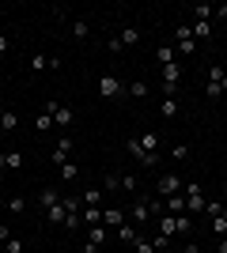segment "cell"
I'll return each instance as SVG.
<instances>
[{"label": "cell", "mask_w": 227, "mask_h": 253, "mask_svg": "<svg viewBox=\"0 0 227 253\" xmlns=\"http://www.w3.org/2000/svg\"><path fill=\"white\" fill-rule=\"evenodd\" d=\"M201 253H208V250H201Z\"/></svg>", "instance_id": "f907efd6"}, {"label": "cell", "mask_w": 227, "mask_h": 253, "mask_svg": "<svg viewBox=\"0 0 227 253\" xmlns=\"http://www.w3.org/2000/svg\"><path fill=\"white\" fill-rule=\"evenodd\" d=\"M8 238H11V227H8V223H0V246L8 242Z\"/></svg>", "instance_id": "b9f144b4"}, {"label": "cell", "mask_w": 227, "mask_h": 253, "mask_svg": "<svg viewBox=\"0 0 227 253\" xmlns=\"http://www.w3.org/2000/svg\"><path fill=\"white\" fill-rule=\"evenodd\" d=\"M208 227H212V234H216V238H224V234H227V208L220 211V215H216L212 223H208Z\"/></svg>", "instance_id": "7402d4cb"}, {"label": "cell", "mask_w": 227, "mask_h": 253, "mask_svg": "<svg viewBox=\"0 0 227 253\" xmlns=\"http://www.w3.org/2000/svg\"><path fill=\"white\" fill-rule=\"evenodd\" d=\"M136 189H140L136 174H121V193H136Z\"/></svg>", "instance_id": "83f0119b"}, {"label": "cell", "mask_w": 227, "mask_h": 253, "mask_svg": "<svg viewBox=\"0 0 227 253\" xmlns=\"http://www.w3.org/2000/svg\"><path fill=\"white\" fill-rule=\"evenodd\" d=\"M61 204H65V231H76L80 227V197H72V193H61Z\"/></svg>", "instance_id": "3957f363"}, {"label": "cell", "mask_w": 227, "mask_h": 253, "mask_svg": "<svg viewBox=\"0 0 227 253\" xmlns=\"http://www.w3.org/2000/svg\"><path fill=\"white\" fill-rule=\"evenodd\" d=\"M45 219H49V223H61V227H65V204H53V208L45 211Z\"/></svg>", "instance_id": "f1b7e54d"}, {"label": "cell", "mask_w": 227, "mask_h": 253, "mask_svg": "<svg viewBox=\"0 0 227 253\" xmlns=\"http://www.w3.org/2000/svg\"><path fill=\"white\" fill-rule=\"evenodd\" d=\"M45 68H61V57H57V53H34L31 72H45Z\"/></svg>", "instance_id": "8992f818"}, {"label": "cell", "mask_w": 227, "mask_h": 253, "mask_svg": "<svg viewBox=\"0 0 227 253\" xmlns=\"http://www.w3.org/2000/svg\"><path fill=\"white\" fill-rule=\"evenodd\" d=\"M38 204H42V211H49L53 204H61V193H57V189H42V193H38Z\"/></svg>", "instance_id": "2e32d148"}, {"label": "cell", "mask_w": 227, "mask_h": 253, "mask_svg": "<svg viewBox=\"0 0 227 253\" xmlns=\"http://www.w3.org/2000/svg\"><path fill=\"white\" fill-rule=\"evenodd\" d=\"M118 42H121V49H129V45H136V42H140V27H136V23H129V27H121Z\"/></svg>", "instance_id": "9c48e42d"}, {"label": "cell", "mask_w": 227, "mask_h": 253, "mask_svg": "<svg viewBox=\"0 0 227 253\" xmlns=\"http://www.w3.org/2000/svg\"><path fill=\"white\" fill-rule=\"evenodd\" d=\"M205 211H208V219H216L220 211H224V204H220V201H208V204H205Z\"/></svg>", "instance_id": "ab89813d"}, {"label": "cell", "mask_w": 227, "mask_h": 253, "mask_svg": "<svg viewBox=\"0 0 227 253\" xmlns=\"http://www.w3.org/2000/svg\"><path fill=\"white\" fill-rule=\"evenodd\" d=\"M193 49H197V38H182V42H178V53H182V57H189Z\"/></svg>", "instance_id": "e575fe53"}, {"label": "cell", "mask_w": 227, "mask_h": 253, "mask_svg": "<svg viewBox=\"0 0 227 253\" xmlns=\"http://www.w3.org/2000/svg\"><path fill=\"white\" fill-rule=\"evenodd\" d=\"M159 72H163V95L174 98V91H178V80H182V68H178V61H174V64H163Z\"/></svg>", "instance_id": "277c9868"}, {"label": "cell", "mask_w": 227, "mask_h": 253, "mask_svg": "<svg viewBox=\"0 0 227 253\" xmlns=\"http://www.w3.org/2000/svg\"><path fill=\"white\" fill-rule=\"evenodd\" d=\"M0 34H4V23H0Z\"/></svg>", "instance_id": "c3c4849f"}, {"label": "cell", "mask_w": 227, "mask_h": 253, "mask_svg": "<svg viewBox=\"0 0 227 253\" xmlns=\"http://www.w3.org/2000/svg\"><path fill=\"white\" fill-rule=\"evenodd\" d=\"M129 219H136V223H151L155 215H151V208H148V201H136L129 208Z\"/></svg>", "instance_id": "30bf717a"}, {"label": "cell", "mask_w": 227, "mask_h": 253, "mask_svg": "<svg viewBox=\"0 0 227 253\" xmlns=\"http://www.w3.org/2000/svg\"><path fill=\"white\" fill-rule=\"evenodd\" d=\"M0 178H4V170H0Z\"/></svg>", "instance_id": "681fc988"}, {"label": "cell", "mask_w": 227, "mask_h": 253, "mask_svg": "<svg viewBox=\"0 0 227 253\" xmlns=\"http://www.w3.org/2000/svg\"><path fill=\"white\" fill-rule=\"evenodd\" d=\"M102 223V208H84V227H98Z\"/></svg>", "instance_id": "484cf974"}, {"label": "cell", "mask_w": 227, "mask_h": 253, "mask_svg": "<svg viewBox=\"0 0 227 253\" xmlns=\"http://www.w3.org/2000/svg\"><path fill=\"white\" fill-rule=\"evenodd\" d=\"M4 253H23V238H15V234H11L8 242H4Z\"/></svg>", "instance_id": "d590c367"}, {"label": "cell", "mask_w": 227, "mask_h": 253, "mask_svg": "<svg viewBox=\"0 0 227 253\" xmlns=\"http://www.w3.org/2000/svg\"><path fill=\"white\" fill-rule=\"evenodd\" d=\"M106 238H110V234H106V227H102V223H98V227H87V246H95V250H98Z\"/></svg>", "instance_id": "7c38bea8"}, {"label": "cell", "mask_w": 227, "mask_h": 253, "mask_svg": "<svg viewBox=\"0 0 227 253\" xmlns=\"http://www.w3.org/2000/svg\"><path fill=\"white\" fill-rule=\"evenodd\" d=\"M121 223H125L121 208H102V227H121Z\"/></svg>", "instance_id": "8fae6325"}, {"label": "cell", "mask_w": 227, "mask_h": 253, "mask_svg": "<svg viewBox=\"0 0 227 253\" xmlns=\"http://www.w3.org/2000/svg\"><path fill=\"white\" fill-rule=\"evenodd\" d=\"M155 61H159V68L163 64H174V45H159V49H155Z\"/></svg>", "instance_id": "cb8c5ba5"}, {"label": "cell", "mask_w": 227, "mask_h": 253, "mask_svg": "<svg viewBox=\"0 0 227 253\" xmlns=\"http://www.w3.org/2000/svg\"><path fill=\"white\" fill-rule=\"evenodd\" d=\"M136 140H140V148H144V151L159 155V132H144V136H136Z\"/></svg>", "instance_id": "ac0fdd59"}, {"label": "cell", "mask_w": 227, "mask_h": 253, "mask_svg": "<svg viewBox=\"0 0 227 253\" xmlns=\"http://www.w3.org/2000/svg\"><path fill=\"white\" fill-rule=\"evenodd\" d=\"M15 128H19V114H15V110H4V114H0V132H15Z\"/></svg>", "instance_id": "4fadbf2b"}, {"label": "cell", "mask_w": 227, "mask_h": 253, "mask_svg": "<svg viewBox=\"0 0 227 253\" xmlns=\"http://www.w3.org/2000/svg\"><path fill=\"white\" fill-rule=\"evenodd\" d=\"M118 238H121V242H136V238H140V231H136V223H121V227H118Z\"/></svg>", "instance_id": "e0dca14e"}, {"label": "cell", "mask_w": 227, "mask_h": 253, "mask_svg": "<svg viewBox=\"0 0 227 253\" xmlns=\"http://www.w3.org/2000/svg\"><path fill=\"white\" fill-rule=\"evenodd\" d=\"M19 167H23L19 151H4V155H0V170H19Z\"/></svg>", "instance_id": "9a60e30c"}, {"label": "cell", "mask_w": 227, "mask_h": 253, "mask_svg": "<svg viewBox=\"0 0 227 253\" xmlns=\"http://www.w3.org/2000/svg\"><path fill=\"white\" fill-rule=\"evenodd\" d=\"M208 84H216V87H224V91H227V68L212 64V68H208Z\"/></svg>", "instance_id": "ffe728a7"}, {"label": "cell", "mask_w": 227, "mask_h": 253, "mask_svg": "<svg viewBox=\"0 0 227 253\" xmlns=\"http://www.w3.org/2000/svg\"><path fill=\"white\" fill-rule=\"evenodd\" d=\"M34 128H38V132H49V128H53V117L42 110V114H38V121H34Z\"/></svg>", "instance_id": "1f68e13d"}, {"label": "cell", "mask_w": 227, "mask_h": 253, "mask_svg": "<svg viewBox=\"0 0 227 253\" xmlns=\"http://www.w3.org/2000/svg\"><path fill=\"white\" fill-rule=\"evenodd\" d=\"M182 197H185V211L193 215V211H205V189L197 185V181H185V189H182Z\"/></svg>", "instance_id": "6da1fadb"}, {"label": "cell", "mask_w": 227, "mask_h": 253, "mask_svg": "<svg viewBox=\"0 0 227 253\" xmlns=\"http://www.w3.org/2000/svg\"><path fill=\"white\" fill-rule=\"evenodd\" d=\"M182 253H201V246H197V242H189V246H185Z\"/></svg>", "instance_id": "bcb514c9"}, {"label": "cell", "mask_w": 227, "mask_h": 253, "mask_svg": "<svg viewBox=\"0 0 227 253\" xmlns=\"http://www.w3.org/2000/svg\"><path fill=\"white\" fill-rule=\"evenodd\" d=\"M185 211V197L178 193V197H167V215H182Z\"/></svg>", "instance_id": "44dd1931"}, {"label": "cell", "mask_w": 227, "mask_h": 253, "mask_svg": "<svg viewBox=\"0 0 227 253\" xmlns=\"http://www.w3.org/2000/svg\"><path fill=\"white\" fill-rule=\"evenodd\" d=\"M174 159H178V163H182V159H189V144H174V151H171Z\"/></svg>", "instance_id": "f35d334b"}, {"label": "cell", "mask_w": 227, "mask_h": 253, "mask_svg": "<svg viewBox=\"0 0 227 253\" xmlns=\"http://www.w3.org/2000/svg\"><path fill=\"white\" fill-rule=\"evenodd\" d=\"M102 193H121V174H106L102 178Z\"/></svg>", "instance_id": "d4e9b609"}, {"label": "cell", "mask_w": 227, "mask_h": 253, "mask_svg": "<svg viewBox=\"0 0 227 253\" xmlns=\"http://www.w3.org/2000/svg\"><path fill=\"white\" fill-rule=\"evenodd\" d=\"M212 253H227V234H224V238H216V250H212Z\"/></svg>", "instance_id": "ee69618b"}, {"label": "cell", "mask_w": 227, "mask_h": 253, "mask_svg": "<svg viewBox=\"0 0 227 253\" xmlns=\"http://www.w3.org/2000/svg\"><path fill=\"white\" fill-rule=\"evenodd\" d=\"M159 117H163V121L178 117V102H174V98H163V106H159Z\"/></svg>", "instance_id": "603a6c76"}, {"label": "cell", "mask_w": 227, "mask_h": 253, "mask_svg": "<svg viewBox=\"0 0 227 253\" xmlns=\"http://www.w3.org/2000/svg\"><path fill=\"white\" fill-rule=\"evenodd\" d=\"M0 253H4V250H0Z\"/></svg>", "instance_id": "816d5d0a"}, {"label": "cell", "mask_w": 227, "mask_h": 253, "mask_svg": "<svg viewBox=\"0 0 227 253\" xmlns=\"http://www.w3.org/2000/svg\"><path fill=\"white\" fill-rule=\"evenodd\" d=\"M129 98H148V84H144V80H133L129 84Z\"/></svg>", "instance_id": "4316f807"}, {"label": "cell", "mask_w": 227, "mask_h": 253, "mask_svg": "<svg viewBox=\"0 0 227 253\" xmlns=\"http://www.w3.org/2000/svg\"><path fill=\"white\" fill-rule=\"evenodd\" d=\"M45 114L53 117V125H57V128H72V121H76L72 106H65V102H45Z\"/></svg>", "instance_id": "7a4b0ae2"}, {"label": "cell", "mask_w": 227, "mask_h": 253, "mask_svg": "<svg viewBox=\"0 0 227 253\" xmlns=\"http://www.w3.org/2000/svg\"><path fill=\"white\" fill-rule=\"evenodd\" d=\"M193 38L197 42H208V38H212V19H197L193 23Z\"/></svg>", "instance_id": "5bb4252c"}, {"label": "cell", "mask_w": 227, "mask_h": 253, "mask_svg": "<svg viewBox=\"0 0 227 253\" xmlns=\"http://www.w3.org/2000/svg\"><path fill=\"white\" fill-rule=\"evenodd\" d=\"M151 246H155V250H171V238H167V234H151Z\"/></svg>", "instance_id": "8d00e7d4"}, {"label": "cell", "mask_w": 227, "mask_h": 253, "mask_svg": "<svg viewBox=\"0 0 227 253\" xmlns=\"http://www.w3.org/2000/svg\"><path fill=\"white\" fill-rule=\"evenodd\" d=\"M133 253H155L151 238H136V242H133Z\"/></svg>", "instance_id": "d6a6232c"}, {"label": "cell", "mask_w": 227, "mask_h": 253, "mask_svg": "<svg viewBox=\"0 0 227 253\" xmlns=\"http://www.w3.org/2000/svg\"><path fill=\"white\" fill-rule=\"evenodd\" d=\"M8 45H11V42H8V34H0V57L8 53Z\"/></svg>", "instance_id": "f6af8a7d"}, {"label": "cell", "mask_w": 227, "mask_h": 253, "mask_svg": "<svg viewBox=\"0 0 227 253\" xmlns=\"http://www.w3.org/2000/svg\"><path fill=\"white\" fill-rule=\"evenodd\" d=\"M68 159H72V140L61 136V140H57V148H53V163H57V167H65Z\"/></svg>", "instance_id": "ba28073f"}, {"label": "cell", "mask_w": 227, "mask_h": 253, "mask_svg": "<svg viewBox=\"0 0 227 253\" xmlns=\"http://www.w3.org/2000/svg\"><path fill=\"white\" fill-rule=\"evenodd\" d=\"M72 34H76V38H87V34H91V27H87L84 19H76V23H72Z\"/></svg>", "instance_id": "74e56055"}, {"label": "cell", "mask_w": 227, "mask_h": 253, "mask_svg": "<svg viewBox=\"0 0 227 253\" xmlns=\"http://www.w3.org/2000/svg\"><path fill=\"white\" fill-rule=\"evenodd\" d=\"M102 197H106L102 189H87L80 201H84V208H102Z\"/></svg>", "instance_id": "d6986e66"}, {"label": "cell", "mask_w": 227, "mask_h": 253, "mask_svg": "<svg viewBox=\"0 0 227 253\" xmlns=\"http://www.w3.org/2000/svg\"><path fill=\"white\" fill-rule=\"evenodd\" d=\"M155 189H159V193H163V201H167V197H178V193L185 189V181L178 178V174H163V178H159V185H155Z\"/></svg>", "instance_id": "5b68a950"}, {"label": "cell", "mask_w": 227, "mask_h": 253, "mask_svg": "<svg viewBox=\"0 0 227 253\" xmlns=\"http://www.w3.org/2000/svg\"><path fill=\"white\" fill-rule=\"evenodd\" d=\"M205 95H208V98H220V95H224V87H216V84H208V87H205Z\"/></svg>", "instance_id": "60d3db41"}, {"label": "cell", "mask_w": 227, "mask_h": 253, "mask_svg": "<svg viewBox=\"0 0 227 253\" xmlns=\"http://www.w3.org/2000/svg\"><path fill=\"white\" fill-rule=\"evenodd\" d=\"M121 91H125V87H121L118 76H102V80H98V95L102 98H118Z\"/></svg>", "instance_id": "52a82bcc"}, {"label": "cell", "mask_w": 227, "mask_h": 253, "mask_svg": "<svg viewBox=\"0 0 227 253\" xmlns=\"http://www.w3.org/2000/svg\"><path fill=\"white\" fill-rule=\"evenodd\" d=\"M212 19H227V4H220V8H212Z\"/></svg>", "instance_id": "7bdbcfd3"}, {"label": "cell", "mask_w": 227, "mask_h": 253, "mask_svg": "<svg viewBox=\"0 0 227 253\" xmlns=\"http://www.w3.org/2000/svg\"><path fill=\"white\" fill-rule=\"evenodd\" d=\"M76 174H80V167H76L72 159H68L65 167H61V181H76Z\"/></svg>", "instance_id": "f546056e"}, {"label": "cell", "mask_w": 227, "mask_h": 253, "mask_svg": "<svg viewBox=\"0 0 227 253\" xmlns=\"http://www.w3.org/2000/svg\"><path fill=\"white\" fill-rule=\"evenodd\" d=\"M189 11H193V19H212V4H197Z\"/></svg>", "instance_id": "836d02e7"}, {"label": "cell", "mask_w": 227, "mask_h": 253, "mask_svg": "<svg viewBox=\"0 0 227 253\" xmlns=\"http://www.w3.org/2000/svg\"><path fill=\"white\" fill-rule=\"evenodd\" d=\"M8 211L11 215H23V211H27V201H23V197H8Z\"/></svg>", "instance_id": "4dcf8cb0"}, {"label": "cell", "mask_w": 227, "mask_h": 253, "mask_svg": "<svg viewBox=\"0 0 227 253\" xmlns=\"http://www.w3.org/2000/svg\"><path fill=\"white\" fill-rule=\"evenodd\" d=\"M4 110H8V106H4V102H0V114H4Z\"/></svg>", "instance_id": "7dc6e473"}]
</instances>
